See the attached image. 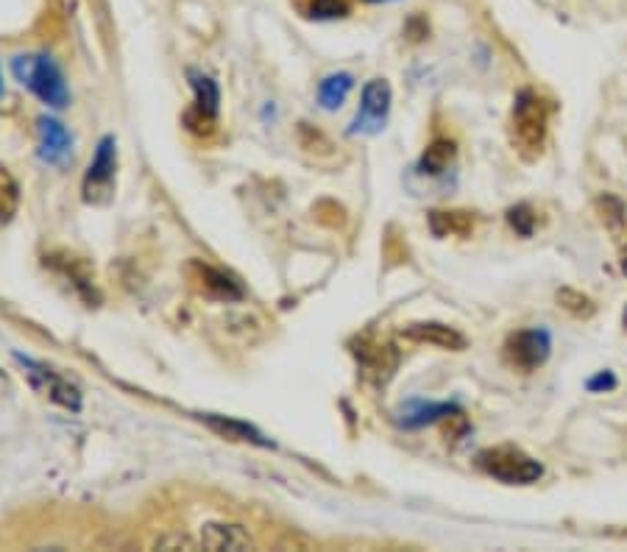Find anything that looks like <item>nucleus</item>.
Returning a JSON list of instances; mask_svg holds the SVG:
<instances>
[{"label":"nucleus","mask_w":627,"mask_h":552,"mask_svg":"<svg viewBox=\"0 0 627 552\" xmlns=\"http://www.w3.org/2000/svg\"><path fill=\"white\" fill-rule=\"evenodd\" d=\"M14 360L23 366V377L28 379V386H32L34 391L48 397L51 402H57L64 411H81V391L73 386L71 379H64L62 374L53 372L46 363H39V360L23 357V354H14Z\"/></svg>","instance_id":"5"},{"label":"nucleus","mask_w":627,"mask_h":552,"mask_svg":"<svg viewBox=\"0 0 627 552\" xmlns=\"http://www.w3.org/2000/svg\"><path fill=\"white\" fill-rule=\"evenodd\" d=\"M457 154V146L452 140H432L427 146V151L422 154V162H418V171L422 174H429V176H438L443 174L449 165H452V160H455Z\"/></svg>","instance_id":"17"},{"label":"nucleus","mask_w":627,"mask_h":552,"mask_svg":"<svg viewBox=\"0 0 627 552\" xmlns=\"http://www.w3.org/2000/svg\"><path fill=\"white\" fill-rule=\"evenodd\" d=\"M402 338L407 343H427V347L447 349V352H463L466 349V335L457 333L455 327L438 322H418L407 324L402 329Z\"/></svg>","instance_id":"10"},{"label":"nucleus","mask_w":627,"mask_h":552,"mask_svg":"<svg viewBox=\"0 0 627 552\" xmlns=\"http://www.w3.org/2000/svg\"><path fill=\"white\" fill-rule=\"evenodd\" d=\"M187 283L204 299H212V302H240L246 296V290L240 288L235 276H229L226 271L212 268V265L201 263V260H192L187 265Z\"/></svg>","instance_id":"9"},{"label":"nucleus","mask_w":627,"mask_h":552,"mask_svg":"<svg viewBox=\"0 0 627 552\" xmlns=\"http://www.w3.org/2000/svg\"><path fill=\"white\" fill-rule=\"evenodd\" d=\"M201 422L210 427V430L218 432L221 438H229V441H240V443H254V447H271L268 438L263 432L251 427L249 422H240V418H229V416H215V413H204Z\"/></svg>","instance_id":"12"},{"label":"nucleus","mask_w":627,"mask_h":552,"mask_svg":"<svg viewBox=\"0 0 627 552\" xmlns=\"http://www.w3.org/2000/svg\"><path fill=\"white\" fill-rule=\"evenodd\" d=\"M429 229L436 238H466L474 231V215L466 210H432Z\"/></svg>","instance_id":"13"},{"label":"nucleus","mask_w":627,"mask_h":552,"mask_svg":"<svg viewBox=\"0 0 627 552\" xmlns=\"http://www.w3.org/2000/svg\"><path fill=\"white\" fill-rule=\"evenodd\" d=\"M622 271H625V276H627V246L622 249Z\"/></svg>","instance_id":"26"},{"label":"nucleus","mask_w":627,"mask_h":552,"mask_svg":"<svg viewBox=\"0 0 627 552\" xmlns=\"http://www.w3.org/2000/svg\"><path fill=\"white\" fill-rule=\"evenodd\" d=\"M117 176V142L115 137H103L96 148L87 176H84V199L90 204H103L110 201L112 190H115Z\"/></svg>","instance_id":"6"},{"label":"nucleus","mask_w":627,"mask_h":552,"mask_svg":"<svg viewBox=\"0 0 627 552\" xmlns=\"http://www.w3.org/2000/svg\"><path fill=\"white\" fill-rule=\"evenodd\" d=\"M625 329H627V310H625Z\"/></svg>","instance_id":"28"},{"label":"nucleus","mask_w":627,"mask_h":552,"mask_svg":"<svg viewBox=\"0 0 627 552\" xmlns=\"http://www.w3.org/2000/svg\"><path fill=\"white\" fill-rule=\"evenodd\" d=\"M354 76L352 73H333L324 81L318 84V101L324 110H338L340 103L346 101V96L352 92Z\"/></svg>","instance_id":"19"},{"label":"nucleus","mask_w":627,"mask_h":552,"mask_svg":"<svg viewBox=\"0 0 627 552\" xmlns=\"http://www.w3.org/2000/svg\"><path fill=\"white\" fill-rule=\"evenodd\" d=\"M0 87H3V84H0Z\"/></svg>","instance_id":"29"},{"label":"nucleus","mask_w":627,"mask_h":552,"mask_svg":"<svg viewBox=\"0 0 627 552\" xmlns=\"http://www.w3.org/2000/svg\"><path fill=\"white\" fill-rule=\"evenodd\" d=\"M71 148L73 137L62 123L53 121V117H39V156L48 165H64L71 160Z\"/></svg>","instance_id":"11"},{"label":"nucleus","mask_w":627,"mask_h":552,"mask_svg":"<svg viewBox=\"0 0 627 552\" xmlns=\"http://www.w3.org/2000/svg\"><path fill=\"white\" fill-rule=\"evenodd\" d=\"M358 357L363 363L365 374H372L377 379H388L397 368V352L385 343H363V349H358Z\"/></svg>","instance_id":"15"},{"label":"nucleus","mask_w":627,"mask_h":552,"mask_svg":"<svg viewBox=\"0 0 627 552\" xmlns=\"http://www.w3.org/2000/svg\"><path fill=\"white\" fill-rule=\"evenodd\" d=\"M201 544L206 550H249L251 539L237 525H204Z\"/></svg>","instance_id":"14"},{"label":"nucleus","mask_w":627,"mask_h":552,"mask_svg":"<svg viewBox=\"0 0 627 552\" xmlns=\"http://www.w3.org/2000/svg\"><path fill=\"white\" fill-rule=\"evenodd\" d=\"M365 3H385V0H365Z\"/></svg>","instance_id":"27"},{"label":"nucleus","mask_w":627,"mask_h":552,"mask_svg":"<svg viewBox=\"0 0 627 552\" xmlns=\"http://www.w3.org/2000/svg\"><path fill=\"white\" fill-rule=\"evenodd\" d=\"M12 71L23 87L34 92L42 103L62 110L67 103V84H64L62 71L46 53H34V57H17L12 62Z\"/></svg>","instance_id":"3"},{"label":"nucleus","mask_w":627,"mask_h":552,"mask_svg":"<svg viewBox=\"0 0 627 552\" xmlns=\"http://www.w3.org/2000/svg\"><path fill=\"white\" fill-rule=\"evenodd\" d=\"M550 101L536 90H522L513 101L507 135H511L513 151L525 162H538L544 156L547 140H550Z\"/></svg>","instance_id":"1"},{"label":"nucleus","mask_w":627,"mask_h":552,"mask_svg":"<svg viewBox=\"0 0 627 552\" xmlns=\"http://www.w3.org/2000/svg\"><path fill=\"white\" fill-rule=\"evenodd\" d=\"M190 84L192 92H196V103H192V110L185 115V126L192 135L210 137L212 131H215V121H218V84L212 81L210 76H204V73L196 71H190Z\"/></svg>","instance_id":"7"},{"label":"nucleus","mask_w":627,"mask_h":552,"mask_svg":"<svg viewBox=\"0 0 627 552\" xmlns=\"http://www.w3.org/2000/svg\"><path fill=\"white\" fill-rule=\"evenodd\" d=\"M391 84L385 78H372L363 87V101H360V112L352 123V135H377L385 129L388 112H391Z\"/></svg>","instance_id":"8"},{"label":"nucleus","mask_w":627,"mask_h":552,"mask_svg":"<svg viewBox=\"0 0 627 552\" xmlns=\"http://www.w3.org/2000/svg\"><path fill=\"white\" fill-rule=\"evenodd\" d=\"M557 304L569 310L572 315H577V318H591V315H594V302H591L586 293H580V290H557Z\"/></svg>","instance_id":"23"},{"label":"nucleus","mask_w":627,"mask_h":552,"mask_svg":"<svg viewBox=\"0 0 627 552\" xmlns=\"http://www.w3.org/2000/svg\"><path fill=\"white\" fill-rule=\"evenodd\" d=\"M611 388H616V377L611 372H600L597 377L589 379V391L600 393V391H611Z\"/></svg>","instance_id":"25"},{"label":"nucleus","mask_w":627,"mask_h":552,"mask_svg":"<svg viewBox=\"0 0 627 552\" xmlns=\"http://www.w3.org/2000/svg\"><path fill=\"white\" fill-rule=\"evenodd\" d=\"M536 210L530 204H516L507 210V224L522 235V238H530L532 229H536Z\"/></svg>","instance_id":"24"},{"label":"nucleus","mask_w":627,"mask_h":552,"mask_svg":"<svg viewBox=\"0 0 627 552\" xmlns=\"http://www.w3.org/2000/svg\"><path fill=\"white\" fill-rule=\"evenodd\" d=\"M552 352V338L547 329H518V333L507 335L505 347H502V357L507 366L518 374H532L544 366Z\"/></svg>","instance_id":"4"},{"label":"nucleus","mask_w":627,"mask_h":552,"mask_svg":"<svg viewBox=\"0 0 627 552\" xmlns=\"http://www.w3.org/2000/svg\"><path fill=\"white\" fill-rule=\"evenodd\" d=\"M51 265H53V268L62 271V274L67 276V279H73V285H76V288L81 290L84 296L92 293V279H90V274H87V265H84L81 260L71 258V254H64L62 263H53V260H51Z\"/></svg>","instance_id":"22"},{"label":"nucleus","mask_w":627,"mask_h":552,"mask_svg":"<svg viewBox=\"0 0 627 552\" xmlns=\"http://www.w3.org/2000/svg\"><path fill=\"white\" fill-rule=\"evenodd\" d=\"M290 7L304 20H343L352 14L349 0H290Z\"/></svg>","instance_id":"16"},{"label":"nucleus","mask_w":627,"mask_h":552,"mask_svg":"<svg viewBox=\"0 0 627 552\" xmlns=\"http://www.w3.org/2000/svg\"><path fill=\"white\" fill-rule=\"evenodd\" d=\"M20 204V187L14 181V176L9 174L7 167L0 165V224H9L14 218Z\"/></svg>","instance_id":"20"},{"label":"nucleus","mask_w":627,"mask_h":552,"mask_svg":"<svg viewBox=\"0 0 627 552\" xmlns=\"http://www.w3.org/2000/svg\"><path fill=\"white\" fill-rule=\"evenodd\" d=\"M455 413H461V407L452 405V402H427V405H424V402H413V405L407 407V413H404L402 424L404 427H424V424L455 416Z\"/></svg>","instance_id":"18"},{"label":"nucleus","mask_w":627,"mask_h":552,"mask_svg":"<svg viewBox=\"0 0 627 552\" xmlns=\"http://www.w3.org/2000/svg\"><path fill=\"white\" fill-rule=\"evenodd\" d=\"M477 466L493 480L505 482V486H532L544 477V466L532 455H527L516 443H500V447H488L477 455Z\"/></svg>","instance_id":"2"},{"label":"nucleus","mask_w":627,"mask_h":552,"mask_svg":"<svg viewBox=\"0 0 627 552\" xmlns=\"http://www.w3.org/2000/svg\"><path fill=\"white\" fill-rule=\"evenodd\" d=\"M597 212H600V221L605 226H609L611 231H622V226H625L627 221V206L625 201L616 199V196L605 193L597 199Z\"/></svg>","instance_id":"21"}]
</instances>
